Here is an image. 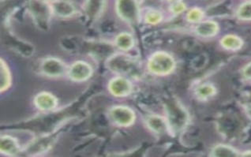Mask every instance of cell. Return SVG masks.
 <instances>
[{
  "label": "cell",
  "mask_w": 251,
  "mask_h": 157,
  "mask_svg": "<svg viewBox=\"0 0 251 157\" xmlns=\"http://www.w3.org/2000/svg\"><path fill=\"white\" fill-rule=\"evenodd\" d=\"M107 66L114 72L124 75H135L138 73V65L135 59L125 54H116L107 61Z\"/></svg>",
  "instance_id": "1"
},
{
  "label": "cell",
  "mask_w": 251,
  "mask_h": 157,
  "mask_svg": "<svg viewBox=\"0 0 251 157\" xmlns=\"http://www.w3.org/2000/svg\"><path fill=\"white\" fill-rule=\"evenodd\" d=\"M174 58L165 52H156L150 58L148 67L152 74L165 75L170 74L174 70Z\"/></svg>",
  "instance_id": "2"
},
{
  "label": "cell",
  "mask_w": 251,
  "mask_h": 157,
  "mask_svg": "<svg viewBox=\"0 0 251 157\" xmlns=\"http://www.w3.org/2000/svg\"><path fill=\"white\" fill-rule=\"evenodd\" d=\"M116 10L118 15L129 23H135L139 18V10L136 0H117Z\"/></svg>",
  "instance_id": "3"
},
{
  "label": "cell",
  "mask_w": 251,
  "mask_h": 157,
  "mask_svg": "<svg viewBox=\"0 0 251 157\" xmlns=\"http://www.w3.org/2000/svg\"><path fill=\"white\" fill-rule=\"evenodd\" d=\"M110 116L113 122L121 127H129L135 119L134 111L128 107L117 106L111 109Z\"/></svg>",
  "instance_id": "4"
},
{
  "label": "cell",
  "mask_w": 251,
  "mask_h": 157,
  "mask_svg": "<svg viewBox=\"0 0 251 157\" xmlns=\"http://www.w3.org/2000/svg\"><path fill=\"white\" fill-rule=\"evenodd\" d=\"M41 69L43 74L49 77H60L67 71L65 64L59 58L54 57L45 58L41 63Z\"/></svg>",
  "instance_id": "5"
},
{
  "label": "cell",
  "mask_w": 251,
  "mask_h": 157,
  "mask_svg": "<svg viewBox=\"0 0 251 157\" xmlns=\"http://www.w3.org/2000/svg\"><path fill=\"white\" fill-rule=\"evenodd\" d=\"M93 75V69L89 63L77 61L71 65L68 70L70 78L75 81H86Z\"/></svg>",
  "instance_id": "6"
},
{
  "label": "cell",
  "mask_w": 251,
  "mask_h": 157,
  "mask_svg": "<svg viewBox=\"0 0 251 157\" xmlns=\"http://www.w3.org/2000/svg\"><path fill=\"white\" fill-rule=\"evenodd\" d=\"M50 8L53 14L63 18L73 16L76 11L75 5L68 0H52Z\"/></svg>",
  "instance_id": "7"
},
{
  "label": "cell",
  "mask_w": 251,
  "mask_h": 157,
  "mask_svg": "<svg viewBox=\"0 0 251 157\" xmlns=\"http://www.w3.org/2000/svg\"><path fill=\"white\" fill-rule=\"evenodd\" d=\"M108 87L111 93L116 97H126L131 93L132 86L130 81L122 77L112 79Z\"/></svg>",
  "instance_id": "8"
},
{
  "label": "cell",
  "mask_w": 251,
  "mask_h": 157,
  "mask_svg": "<svg viewBox=\"0 0 251 157\" xmlns=\"http://www.w3.org/2000/svg\"><path fill=\"white\" fill-rule=\"evenodd\" d=\"M32 14L34 19L40 26H47L49 21V11H51L50 6H45V2L41 0H37L31 4Z\"/></svg>",
  "instance_id": "9"
},
{
  "label": "cell",
  "mask_w": 251,
  "mask_h": 157,
  "mask_svg": "<svg viewBox=\"0 0 251 157\" xmlns=\"http://www.w3.org/2000/svg\"><path fill=\"white\" fill-rule=\"evenodd\" d=\"M35 105L42 111H51L57 106V99L49 93H39L34 99Z\"/></svg>",
  "instance_id": "10"
},
{
  "label": "cell",
  "mask_w": 251,
  "mask_h": 157,
  "mask_svg": "<svg viewBox=\"0 0 251 157\" xmlns=\"http://www.w3.org/2000/svg\"><path fill=\"white\" fill-rule=\"evenodd\" d=\"M106 0H86L85 10L91 19H97L101 15L105 6Z\"/></svg>",
  "instance_id": "11"
},
{
  "label": "cell",
  "mask_w": 251,
  "mask_h": 157,
  "mask_svg": "<svg viewBox=\"0 0 251 157\" xmlns=\"http://www.w3.org/2000/svg\"><path fill=\"white\" fill-rule=\"evenodd\" d=\"M0 150L6 155H16L19 152L18 141L10 136H2L0 140Z\"/></svg>",
  "instance_id": "12"
},
{
  "label": "cell",
  "mask_w": 251,
  "mask_h": 157,
  "mask_svg": "<svg viewBox=\"0 0 251 157\" xmlns=\"http://www.w3.org/2000/svg\"><path fill=\"white\" fill-rule=\"evenodd\" d=\"M219 27L217 23L213 21L203 22L197 26L195 31L199 36L209 37L217 34L218 32Z\"/></svg>",
  "instance_id": "13"
},
{
  "label": "cell",
  "mask_w": 251,
  "mask_h": 157,
  "mask_svg": "<svg viewBox=\"0 0 251 157\" xmlns=\"http://www.w3.org/2000/svg\"><path fill=\"white\" fill-rule=\"evenodd\" d=\"M147 125L156 133H163L168 130V123L162 117L151 115L147 119Z\"/></svg>",
  "instance_id": "14"
},
{
  "label": "cell",
  "mask_w": 251,
  "mask_h": 157,
  "mask_svg": "<svg viewBox=\"0 0 251 157\" xmlns=\"http://www.w3.org/2000/svg\"><path fill=\"white\" fill-rule=\"evenodd\" d=\"M221 43L225 49L231 51L239 50L241 49L243 45L242 39L235 35H227L224 36Z\"/></svg>",
  "instance_id": "15"
},
{
  "label": "cell",
  "mask_w": 251,
  "mask_h": 157,
  "mask_svg": "<svg viewBox=\"0 0 251 157\" xmlns=\"http://www.w3.org/2000/svg\"><path fill=\"white\" fill-rule=\"evenodd\" d=\"M116 44L121 50H130L134 46V38L127 32H123L116 37Z\"/></svg>",
  "instance_id": "16"
},
{
  "label": "cell",
  "mask_w": 251,
  "mask_h": 157,
  "mask_svg": "<svg viewBox=\"0 0 251 157\" xmlns=\"http://www.w3.org/2000/svg\"><path fill=\"white\" fill-rule=\"evenodd\" d=\"M0 81H1V91L6 90L10 87L11 83V76L10 72L9 71L8 67L6 66V63L1 59V64H0Z\"/></svg>",
  "instance_id": "17"
},
{
  "label": "cell",
  "mask_w": 251,
  "mask_h": 157,
  "mask_svg": "<svg viewBox=\"0 0 251 157\" xmlns=\"http://www.w3.org/2000/svg\"><path fill=\"white\" fill-rule=\"evenodd\" d=\"M212 156L219 157H237L238 153L235 149L230 146L221 145L213 149Z\"/></svg>",
  "instance_id": "18"
},
{
  "label": "cell",
  "mask_w": 251,
  "mask_h": 157,
  "mask_svg": "<svg viewBox=\"0 0 251 157\" xmlns=\"http://www.w3.org/2000/svg\"><path fill=\"white\" fill-rule=\"evenodd\" d=\"M196 93L200 99H208L209 97L214 96L216 93V89L211 84H203L198 88Z\"/></svg>",
  "instance_id": "19"
},
{
  "label": "cell",
  "mask_w": 251,
  "mask_h": 157,
  "mask_svg": "<svg viewBox=\"0 0 251 157\" xmlns=\"http://www.w3.org/2000/svg\"><path fill=\"white\" fill-rule=\"evenodd\" d=\"M237 16L243 21H251V2H244L237 10Z\"/></svg>",
  "instance_id": "20"
},
{
  "label": "cell",
  "mask_w": 251,
  "mask_h": 157,
  "mask_svg": "<svg viewBox=\"0 0 251 157\" xmlns=\"http://www.w3.org/2000/svg\"><path fill=\"white\" fill-rule=\"evenodd\" d=\"M162 18V14L156 10H150L149 12L146 13V17H145L146 23L151 25L158 24L161 22Z\"/></svg>",
  "instance_id": "21"
},
{
  "label": "cell",
  "mask_w": 251,
  "mask_h": 157,
  "mask_svg": "<svg viewBox=\"0 0 251 157\" xmlns=\"http://www.w3.org/2000/svg\"><path fill=\"white\" fill-rule=\"evenodd\" d=\"M203 14L202 11L199 8L191 9L187 14H186V18L189 22L191 23H199L202 19Z\"/></svg>",
  "instance_id": "22"
},
{
  "label": "cell",
  "mask_w": 251,
  "mask_h": 157,
  "mask_svg": "<svg viewBox=\"0 0 251 157\" xmlns=\"http://www.w3.org/2000/svg\"><path fill=\"white\" fill-rule=\"evenodd\" d=\"M186 8V4H185L184 2H182V1H177V2H174L172 5L171 10H172V13L178 14L185 11Z\"/></svg>",
  "instance_id": "23"
},
{
  "label": "cell",
  "mask_w": 251,
  "mask_h": 157,
  "mask_svg": "<svg viewBox=\"0 0 251 157\" xmlns=\"http://www.w3.org/2000/svg\"><path fill=\"white\" fill-rule=\"evenodd\" d=\"M243 75L248 79H251V63L246 66L243 69Z\"/></svg>",
  "instance_id": "24"
},
{
  "label": "cell",
  "mask_w": 251,
  "mask_h": 157,
  "mask_svg": "<svg viewBox=\"0 0 251 157\" xmlns=\"http://www.w3.org/2000/svg\"><path fill=\"white\" fill-rule=\"evenodd\" d=\"M243 157H251V151L247 152V153L243 154Z\"/></svg>",
  "instance_id": "25"
},
{
  "label": "cell",
  "mask_w": 251,
  "mask_h": 157,
  "mask_svg": "<svg viewBox=\"0 0 251 157\" xmlns=\"http://www.w3.org/2000/svg\"><path fill=\"white\" fill-rule=\"evenodd\" d=\"M41 1H42V2H49V1H52V0H41Z\"/></svg>",
  "instance_id": "26"
},
{
  "label": "cell",
  "mask_w": 251,
  "mask_h": 157,
  "mask_svg": "<svg viewBox=\"0 0 251 157\" xmlns=\"http://www.w3.org/2000/svg\"><path fill=\"white\" fill-rule=\"evenodd\" d=\"M167 1H172V0H167Z\"/></svg>",
  "instance_id": "27"
}]
</instances>
